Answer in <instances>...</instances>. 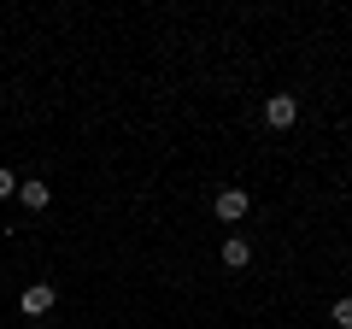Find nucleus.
I'll return each instance as SVG.
<instances>
[{
  "label": "nucleus",
  "mask_w": 352,
  "mask_h": 329,
  "mask_svg": "<svg viewBox=\"0 0 352 329\" xmlns=\"http://www.w3.org/2000/svg\"><path fill=\"white\" fill-rule=\"evenodd\" d=\"M212 212H217V224H241V217L252 212V194H247V189H217Z\"/></svg>",
  "instance_id": "obj_1"
},
{
  "label": "nucleus",
  "mask_w": 352,
  "mask_h": 329,
  "mask_svg": "<svg viewBox=\"0 0 352 329\" xmlns=\"http://www.w3.org/2000/svg\"><path fill=\"white\" fill-rule=\"evenodd\" d=\"M53 300H59V288H53V282H30V288L18 294L24 317H47V312H53Z\"/></svg>",
  "instance_id": "obj_2"
},
{
  "label": "nucleus",
  "mask_w": 352,
  "mask_h": 329,
  "mask_svg": "<svg viewBox=\"0 0 352 329\" xmlns=\"http://www.w3.org/2000/svg\"><path fill=\"white\" fill-rule=\"evenodd\" d=\"M294 118H300V100L294 94H270L264 100V124L270 129H294Z\"/></svg>",
  "instance_id": "obj_3"
},
{
  "label": "nucleus",
  "mask_w": 352,
  "mask_h": 329,
  "mask_svg": "<svg viewBox=\"0 0 352 329\" xmlns=\"http://www.w3.org/2000/svg\"><path fill=\"white\" fill-rule=\"evenodd\" d=\"M223 265H229V270H247V265H252L247 235H223Z\"/></svg>",
  "instance_id": "obj_4"
},
{
  "label": "nucleus",
  "mask_w": 352,
  "mask_h": 329,
  "mask_svg": "<svg viewBox=\"0 0 352 329\" xmlns=\"http://www.w3.org/2000/svg\"><path fill=\"white\" fill-rule=\"evenodd\" d=\"M18 200H24L30 212H41V206L53 200V189H47V182H36V177H30V182H18Z\"/></svg>",
  "instance_id": "obj_5"
},
{
  "label": "nucleus",
  "mask_w": 352,
  "mask_h": 329,
  "mask_svg": "<svg viewBox=\"0 0 352 329\" xmlns=\"http://www.w3.org/2000/svg\"><path fill=\"white\" fill-rule=\"evenodd\" d=\"M335 323H340V329H352V300H335Z\"/></svg>",
  "instance_id": "obj_6"
},
{
  "label": "nucleus",
  "mask_w": 352,
  "mask_h": 329,
  "mask_svg": "<svg viewBox=\"0 0 352 329\" xmlns=\"http://www.w3.org/2000/svg\"><path fill=\"white\" fill-rule=\"evenodd\" d=\"M18 194V182H12V171H0V200H12Z\"/></svg>",
  "instance_id": "obj_7"
}]
</instances>
